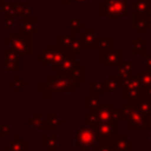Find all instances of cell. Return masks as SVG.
<instances>
[{
  "label": "cell",
  "instance_id": "1",
  "mask_svg": "<svg viewBox=\"0 0 151 151\" xmlns=\"http://www.w3.org/2000/svg\"><path fill=\"white\" fill-rule=\"evenodd\" d=\"M66 54H67L66 50L64 47H61L59 44H48L47 48L44 50L41 54L37 55V60L41 61V64L44 66L51 65L52 70L54 72H57L61 60L64 59V57Z\"/></svg>",
  "mask_w": 151,
  "mask_h": 151
},
{
  "label": "cell",
  "instance_id": "2",
  "mask_svg": "<svg viewBox=\"0 0 151 151\" xmlns=\"http://www.w3.org/2000/svg\"><path fill=\"white\" fill-rule=\"evenodd\" d=\"M5 45H8L9 48L18 52L20 55H31L32 54V35L20 32L12 33L8 38L4 40Z\"/></svg>",
  "mask_w": 151,
  "mask_h": 151
},
{
  "label": "cell",
  "instance_id": "3",
  "mask_svg": "<svg viewBox=\"0 0 151 151\" xmlns=\"http://www.w3.org/2000/svg\"><path fill=\"white\" fill-rule=\"evenodd\" d=\"M97 132L96 127L91 125H83L77 130L76 133V139H74V145L78 147H96L97 146Z\"/></svg>",
  "mask_w": 151,
  "mask_h": 151
},
{
  "label": "cell",
  "instance_id": "4",
  "mask_svg": "<svg viewBox=\"0 0 151 151\" xmlns=\"http://www.w3.org/2000/svg\"><path fill=\"white\" fill-rule=\"evenodd\" d=\"M100 5L103 18L127 17V0H104Z\"/></svg>",
  "mask_w": 151,
  "mask_h": 151
},
{
  "label": "cell",
  "instance_id": "5",
  "mask_svg": "<svg viewBox=\"0 0 151 151\" xmlns=\"http://www.w3.org/2000/svg\"><path fill=\"white\" fill-rule=\"evenodd\" d=\"M96 132H97V139L101 144H109L112 145L113 139L118 136V125L117 120H110V122H104L99 123L96 126Z\"/></svg>",
  "mask_w": 151,
  "mask_h": 151
},
{
  "label": "cell",
  "instance_id": "6",
  "mask_svg": "<svg viewBox=\"0 0 151 151\" xmlns=\"http://www.w3.org/2000/svg\"><path fill=\"white\" fill-rule=\"evenodd\" d=\"M47 81L51 84L54 93H73L76 87L80 86V83L74 81L70 77H63V76H55V77H48Z\"/></svg>",
  "mask_w": 151,
  "mask_h": 151
},
{
  "label": "cell",
  "instance_id": "7",
  "mask_svg": "<svg viewBox=\"0 0 151 151\" xmlns=\"http://www.w3.org/2000/svg\"><path fill=\"white\" fill-rule=\"evenodd\" d=\"M129 130H147L150 129V117L149 113L138 110V109H133L129 119Z\"/></svg>",
  "mask_w": 151,
  "mask_h": 151
},
{
  "label": "cell",
  "instance_id": "8",
  "mask_svg": "<svg viewBox=\"0 0 151 151\" xmlns=\"http://www.w3.org/2000/svg\"><path fill=\"white\" fill-rule=\"evenodd\" d=\"M122 87H123V98H136L142 96V83L138 77H131L122 79Z\"/></svg>",
  "mask_w": 151,
  "mask_h": 151
},
{
  "label": "cell",
  "instance_id": "9",
  "mask_svg": "<svg viewBox=\"0 0 151 151\" xmlns=\"http://www.w3.org/2000/svg\"><path fill=\"white\" fill-rule=\"evenodd\" d=\"M79 39L83 50H87V51L97 50L98 38H97V29L94 27H86L84 32L79 33Z\"/></svg>",
  "mask_w": 151,
  "mask_h": 151
},
{
  "label": "cell",
  "instance_id": "10",
  "mask_svg": "<svg viewBox=\"0 0 151 151\" xmlns=\"http://www.w3.org/2000/svg\"><path fill=\"white\" fill-rule=\"evenodd\" d=\"M123 51L122 50H104L100 55V64L103 66H119L123 63Z\"/></svg>",
  "mask_w": 151,
  "mask_h": 151
},
{
  "label": "cell",
  "instance_id": "11",
  "mask_svg": "<svg viewBox=\"0 0 151 151\" xmlns=\"http://www.w3.org/2000/svg\"><path fill=\"white\" fill-rule=\"evenodd\" d=\"M77 55L74 54H66L64 57V59L61 60L60 65H59V68L57 71L58 76H63V77H68L70 73L72 72V70L79 64V60L76 59Z\"/></svg>",
  "mask_w": 151,
  "mask_h": 151
},
{
  "label": "cell",
  "instance_id": "12",
  "mask_svg": "<svg viewBox=\"0 0 151 151\" xmlns=\"http://www.w3.org/2000/svg\"><path fill=\"white\" fill-rule=\"evenodd\" d=\"M129 103L133 106V109H138V110H142V111L151 114V98L150 97L139 96L136 98H130Z\"/></svg>",
  "mask_w": 151,
  "mask_h": 151
},
{
  "label": "cell",
  "instance_id": "13",
  "mask_svg": "<svg viewBox=\"0 0 151 151\" xmlns=\"http://www.w3.org/2000/svg\"><path fill=\"white\" fill-rule=\"evenodd\" d=\"M112 110H113L112 104H110V103L103 104V103H101V105H100L98 109L93 110V112L97 114L99 123H104V122L113 120V119H112Z\"/></svg>",
  "mask_w": 151,
  "mask_h": 151
},
{
  "label": "cell",
  "instance_id": "14",
  "mask_svg": "<svg viewBox=\"0 0 151 151\" xmlns=\"http://www.w3.org/2000/svg\"><path fill=\"white\" fill-rule=\"evenodd\" d=\"M21 22V32L27 33V34H35L37 33V22L38 19L35 17H21L20 19Z\"/></svg>",
  "mask_w": 151,
  "mask_h": 151
},
{
  "label": "cell",
  "instance_id": "15",
  "mask_svg": "<svg viewBox=\"0 0 151 151\" xmlns=\"http://www.w3.org/2000/svg\"><path fill=\"white\" fill-rule=\"evenodd\" d=\"M64 124V119H61L57 113L47 114V117L44 119V129L45 131H57L60 125Z\"/></svg>",
  "mask_w": 151,
  "mask_h": 151
},
{
  "label": "cell",
  "instance_id": "16",
  "mask_svg": "<svg viewBox=\"0 0 151 151\" xmlns=\"http://www.w3.org/2000/svg\"><path fill=\"white\" fill-rule=\"evenodd\" d=\"M112 145L116 149H120L124 151H133V142H131L127 136H117L113 139Z\"/></svg>",
  "mask_w": 151,
  "mask_h": 151
},
{
  "label": "cell",
  "instance_id": "17",
  "mask_svg": "<svg viewBox=\"0 0 151 151\" xmlns=\"http://www.w3.org/2000/svg\"><path fill=\"white\" fill-rule=\"evenodd\" d=\"M41 145L44 147H47L50 151H59V137L58 136H51L47 137L46 134L41 136Z\"/></svg>",
  "mask_w": 151,
  "mask_h": 151
},
{
  "label": "cell",
  "instance_id": "18",
  "mask_svg": "<svg viewBox=\"0 0 151 151\" xmlns=\"http://www.w3.org/2000/svg\"><path fill=\"white\" fill-rule=\"evenodd\" d=\"M5 151H27V144L25 140L21 139L20 134L15 136V139L9 142V145L4 146Z\"/></svg>",
  "mask_w": 151,
  "mask_h": 151
},
{
  "label": "cell",
  "instance_id": "19",
  "mask_svg": "<svg viewBox=\"0 0 151 151\" xmlns=\"http://www.w3.org/2000/svg\"><path fill=\"white\" fill-rule=\"evenodd\" d=\"M133 65L134 64L132 60H129L126 63H122L118 66V77L120 79L133 77Z\"/></svg>",
  "mask_w": 151,
  "mask_h": 151
},
{
  "label": "cell",
  "instance_id": "20",
  "mask_svg": "<svg viewBox=\"0 0 151 151\" xmlns=\"http://www.w3.org/2000/svg\"><path fill=\"white\" fill-rule=\"evenodd\" d=\"M81 28H86L85 22L80 20V18H68V34L76 35L80 33Z\"/></svg>",
  "mask_w": 151,
  "mask_h": 151
},
{
  "label": "cell",
  "instance_id": "21",
  "mask_svg": "<svg viewBox=\"0 0 151 151\" xmlns=\"http://www.w3.org/2000/svg\"><path fill=\"white\" fill-rule=\"evenodd\" d=\"M71 79H73L74 81H78V83H83L86 80V68L84 65H81L80 63L72 70V72L70 73L68 76Z\"/></svg>",
  "mask_w": 151,
  "mask_h": 151
},
{
  "label": "cell",
  "instance_id": "22",
  "mask_svg": "<svg viewBox=\"0 0 151 151\" xmlns=\"http://www.w3.org/2000/svg\"><path fill=\"white\" fill-rule=\"evenodd\" d=\"M90 92H91L92 97L100 98L101 94L107 92L105 81H91V84H90Z\"/></svg>",
  "mask_w": 151,
  "mask_h": 151
},
{
  "label": "cell",
  "instance_id": "23",
  "mask_svg": "<svg viewBox=\"0 0 151 151\" xmlns=\"http://www.w3.org/2000/svg\"><path fill=\"white\" fill-rule=\"evenodd\" d=\"M37 91L41 94L42 98H53L54 91L51 86V84L46 80V81H38L37 83Z\"/></svg>",
  "mask_w": 151,
  "mask_h": 151
},
{
  "label": "cell",
  "instance_id": "24",
  "mask_svg": "<svg viewBox=\"0 0 151 151\" xmlns=\"http://www.w3.org/2000/svg\"><path fill=\"white\" fill-rule=\"evenodd\" d=\"M14 13L17 17H29L32 14V8L27 5L26 1H14Z\"/></svg>",
  "mask_w": 151,
  "mask_h": 151
},
{
  "label": "cell",
  "instance_id": "25",
  "mask_svg": "<svg viewBox=\"0 0 151 151\" xmlns=\"http://www.w3.org/2000/svg\"><path fill=\"white\" fill-rule=\"evenodd\" d=\"M76 35H71V34H64V33H59L58 34V41L57 44H59L61 47H64L66 50V52L68 54H71V47L73 44V39Z\"/></svg>",
  "mask_w": 151,
  "mask_h": 151
},
{
  "label": "cell",
  "instance_id": "26",
  "mask_svg": "<svg viewBox=\"0 0 151 151\" xmlns=\"http://www.w3.org/2000/svg\"><path fill=\"white\" fill-rule=\"evenodd\" d=\"M26 124L29 125L33 130H42L44 129V117H42V114H32L31 118L26 120Z\"/></svg>",
  "mask_w": 151,
  "mask_h": 151
},
{
  "label": "cell",
  "instance_id": "27",
  "mask_svg": "<svg viewBox=\"0 0 151 151\" xmlns=\"http://www.w3.org/2000/svg\"><path fill=\"white\" fill-rule=\"evenodd\" d=\"M105 84H106L107 92H114L122 86V79L118 76L117 77H107L105 80Z\"/></svg>",
  "mask_w": 151,
  "mask_h": 151
},
{
  "label": "cell",
  "instance_id": "28",
  "mask_svg": "<svg viewBox=\"0 0 151 151\" xmlns=\"http://www.w3.org/2000/svg\"><path fill=\"white\" fill-rule=\"evenodd\" d=\"M101 105V101H100V98H96V97H87L85 99V107L90 111H93L96 109H98L99 106Z\"/></svg>",
  "mask_w": 151,
  "mask_h": 151
},
{
  "label": "cell",
  "instance_id": "29",
  "mask_svg": "<svg viewBox=\"0 0 151 151\" xmlns=\"http://www.w3.org/2000/svg\"><path fill=\"white\" fill-rule=\"evenodd\" d=\"M149 26V21L147 19L143 18L142 19V13H136L134 15V27L139 29V32H143L144 28H146Z\"/></svg>",
  "mask_w": 151,
  "mask_h": 151
},
{
  "label": "cell",
  "instance_id": "30",
  "mask_svg": "<svg viewBox=\"0 0 151 151\" xmlns=\"http://www.w3.org/2000/svg\"><path fill=\"white\" fill-rule=\"evenodd\" d=\"M0 9L4 14L15 15V13H14V1H0Z\"/></svg>",
  "mask_w": 151,
  "mask_h": 151
},
{
  "label": "cell",
  "instance_id": "31",
  "mask_svg": "<svg viewBox=\"0 0 151 151\" xmlns=\"http://www.w3.org/2000/svg\"><path fill=\"white\" fill-rule=\"evenodd\" d=\"M5 70L8 72H18L21 70V60L5 61Z\"/></svg>",
  "mask_w": 151,
  "mask_h": 151
},
{
  "label": "cell",
  "instance_id": "32",
  "mask_svg": "<svg viewBox=\"0 0 151 151\" xmlns=\"http://www.w3.org/2000/svg\"><path fill=\"white\" fill-rule=\"evenodd\" d=\"M138 78L142 83V86L143 87H146V86H150L151 85V72H147V71H140L139 74H138Z\"/></svg>",
  "mask_w": 151,
  "mask_h": 151
},
{
  "label": "cell",
  "instance_id": "33",
  "mask_svg": "<svg viewBox=\"0 0 151 151\" xmlns=\"http://www.w3.org/2000/svg\"><path fill=\"white\" fill-rule=\"evenodd\" d=\"M133 53L136 55H142L144 53V40L136 39L133 41Z\"/></svg>",
  "mask_w": 151,
  "mask_h": 151
},
{
  "label": "cell",
  "instance_id": "34",
  "mask_svg": "<svg viewBox=\"0 0 151 151\" xmlns=\"http://www.w3.org/2000/svg\"><path fill=\"white\" fill-rule=\"evenodd\" d=\"M85 124L86 125H91V126H96L97 124H99L98 117L93 111H90V113H87L85 116Z\"/></svg>",
  "mask_w": 151,
  "mask_h": 151
},
{
  "label": "cell",
  "instance_id": "35",
  "mask_svg": "<svg viewBox=\"0 0 151 151\" xmlns=\"http://www.w3.org/2000/svg\"><path fill=\"white\" fill-rule=\"evenodd\" d=\"M4 26L6 28H14L15 27V15L4 14Z\"/></svg>",
  "mask_w": 151,
  "mask_h": 151
},
{
  "label": "cell",
  "instance_id": "36",
  "mask_svg": "<svg viewBox=\"0 0 151 151\" xmlns=\"http://www.w3.org/2000/svg\"><path fill=\"white\" fill-rule=\"evenodd\" d=\"M110 48H112V40L111 39H98L97 50L104 51V50H110Z\"/></svg>",
  "mask_w": 151,
  "mask_h": 151
},
{
  "label": "cell",
  "instance_id": "37",
  "mask_svg": "<svg viewBox=\"0 0 151 151\" xmlns=\"http://www.w3.org/2000/svg\"><path fill=\"white\" fill-rule=\"evenodd\" d=\"M14 81H15V92L17 93H20V91H21V87H26L27 86V83L26 81H24V80H21V77H15V79H14Z\"/></svg>",
  "mask_w": 151,
  "mask_h": 151
},
{
  "label": "cell",
  "instance_id": "38",
  "mask_svg": "<svg viewBox=\"0 0 151 151\" xmlns=\"http://www.w3.org/2000/svg\"><path fill=\"white\" fill-rule=\"evenodd\" d=\"M113 150H114V146L109 144H100V145H97L94 149V151H113Z\"/></svg>",
  "mask_w": 151,
  "mask_h": 151
},
{
  "label": "cell",
  "instance_id": "39",
  "mask_svg": "<svg viewBox=\"0 0 151 151\" xmlns=\"http://www.w3.org/2000/svg\"><path fill=\"white\" fill-rule=\"evenodd\" d=\"M144 70L151 72V55H146L144 59Z\"/></svg>",
  "mask_w": 151,
  "mask_h": 151
},
{
  "label": "cell",
  "instance_id": "40",
  "mask_svg": "<svg viewBox=\"0 0 151 151\" xmlns=\"http://www.w3.org/2000/svg\"><path fill=\"white\" fill-rule=\"evenodd\" d=\"M11 133V127L6 124L1 125L0 126V136H6V134H9Z\"/></svg>",
  "mask_w": 151,
  "mask_h": 151
},
{
  "label": "cell",
  "instance_id": "41",
  "mask_svg": "<svg viewBox=\"0 0 151 151\" xmlns=\"http://www.w3.org/2000/svg\"><path fill=\"white\" fill-rule=\"evenodd\" d=\"M59 1L63 4L64 7H68V6L71 5V1H72V0H59Z\"/></svg>",
  "mask_w": 151,
  "mask_h": 151
},
{
  "label": "cell",
  "instance_id": "42",
  "mask_svg": "<svg viewBox=\"0 0 151 151\" xmlns=\"http://www.w3.org/2000/svg\"><path fill=\"white\" fill-rule=\"evenodd\" d=\"M9 87H15V81H14V80L9 83Z\"/></svg>",
  "mask_w": 151,
  "mask_h": 151
},
{
  "label": "cell",
  "instance_id": "43",
  "mask_svg": "<svg viewBox=\"0 0 151 151\" xmlns=\"http://www.w3.org/2000/svg\"><path fill=\"white\" fill-rule=\"evenodd\" d=\"M80 151H91V149H88V147H81Z\"/></svg>",
  "mask_w": 151,
  "mask_h": 151
},
{
  "label": "cell",
  "instance_id": "44",
  "mask_svg": "<svg viewBox=\"0 0 151 151\" xmlns=\"http://www.w3.org/2000/svg\"><path fill=\"white\" fill-rule=\"evenodd\" d=\"M72 1H76V2H84V1H87V0H72Z\"/></svg>",
  "mask_w": 151,
  "mask_h": 151
},
{
  "label": "cell",
  "instance_id": "45",
  "mask_svg": "<svg viewBox=\"0 0 151 151\" xmlns=\"http://www.w3.org/2000/svg\"><path fill=\"white\" fill-rule=\"evenodd\" d=\"M113 151H124V150H120V149H116V147H114V150H113Z\"/></svg>",
  "mask_w": 151,
  "mask_h": 151
},
{
  "label": "cell",
  "instance_id": "46",
  "mask_svg": "<svg viewBox=\"0 0 151 151\" xmlns=\"http://www.w3.org/2000/svg\"><path fill=\"white\" fill-rule=\"evenodd\" d=\"M150 139H151V136H150Z\"/></svg>",
  "mask_w": 151,
  "mask_h": 151
},
{
  "label": "cell",
  "instance_id": "47",
  "mask_svg": "<svg viewBox=\"0 0 151 151\" xmlns=\"http://www.w3.org/2000/svg\"><path fill=\"white\" fill-rule=\"evenodd\" d=\"M47 151H50V150H47Z\"/></svg>",
  "mask_w": 151,
  "mask_h": 151
}]
</instances>
